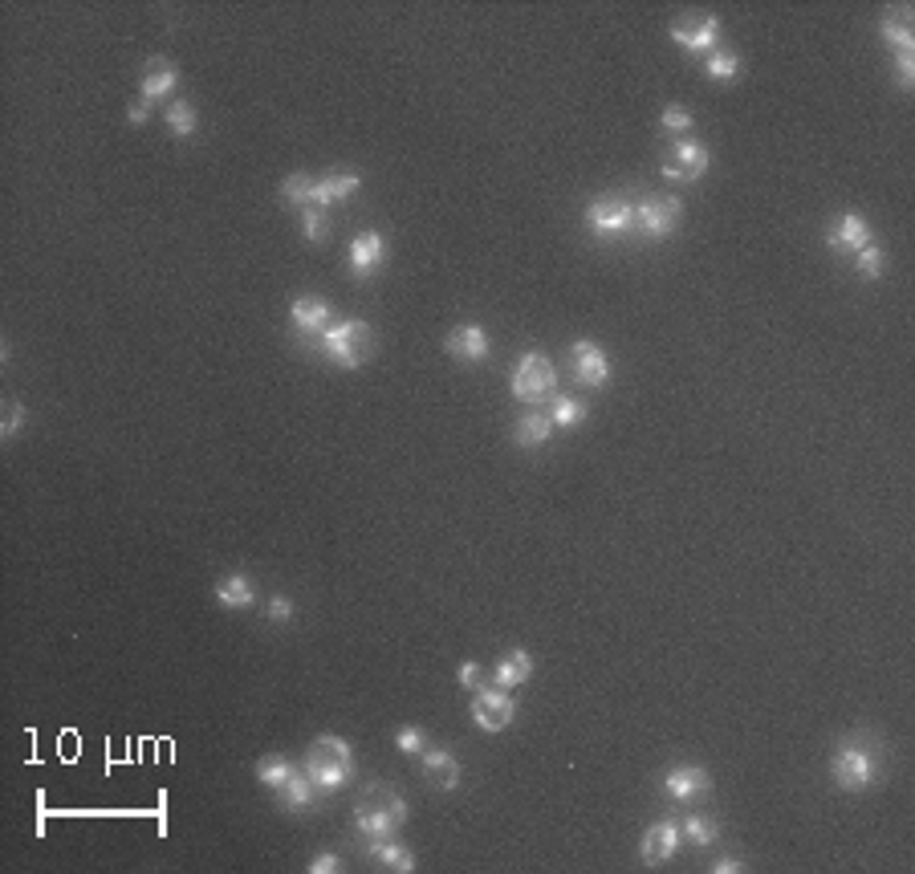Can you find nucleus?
<instances>
[{"instance_id":"nucleus-1","label":"nucleus","mask_w":915,"mask_h":874,"mask_svg":"<svg viewBox=\"0 0 915 874\" xmlns=\"http://www.w3.org/2000/svg\"><path fill=\"white\" fill-rule=\"evenodd\" d=\"M407 822V801L399 789L391 785H366L358 805H354V826L366 842H383V838H395V830Z\"/></svg>"},{"instance_id":"nucleus-2","label":"nucleus","mask_w":915,"mask_h":874,"mask_svg":"<svg viewBox=\"0 0 915 874\" xmlns=\"http://www.w3.org/2000/svg\"><path fill=\"white\" fill-rule=\"evenodd\" d=\"M301 773L318 785V793H338V789H346L350 777H354V748H350V740H342V736H334V732L318 736L310 748H305Z\"/></svg>"},{"instance_id":"nucleus-3","label":"nucleus","mask_w":915,"mask_h":874,"mask_svg":"<svg viewBox=\"0 0 915 874\" xmlns=\"http://www.w3.org/2000/svg\"><path fill=\"white\" fill-rule=\"evenodd\" d=\"M879 748L863 736H846L834 757H830V777L842 793H867L875 781H879Z\"/></svg>"},{"instance_id":"nucleus-4","label":"nucleus","mask_w":915,"mask_h":874,"mask_svg":"<svg viewBox=\"0 0 915 874\" xmlns=\"http://www.w3.org/2000/svg\"><path fill=\"white\" fill-rule=\"evenodd\" d=\"M509 391L517 403L525 407H537V403H549L558 395V370L549 362V354L541 350H529L513 362V374H509Z\"/></svg>"},{"instance_id":"nucleus-5","label":"nucleus","mask_w":915,"mask_h":874,"mask_svg":"<svg viewBox=\"0 0 915 874\" xmlns=\"http://www.w3.org/2000/svg\"><path fill=\"white\" fill-rule=\"evenodd\" d=\"M318 350H322L338 370H358L366 358H371V326L358 322V318H342V322H334V326L322 334Z\"/></svg>"},{"instance_id":"nucleus-6","label":"nucleus","mask_w":915,"mask_h":874,"mask_svg":"<svg viewBox=\"0 0 915 874\" xmlns=\"http://www.w3.org/2000/svg\"><path fill=\"white\" fill-rule=\"evenodd\" d=\"M586 228L598 240H619V236L635 232V204L627 196H598L586 208Z\"/></svg>"},{"instance_id":"nucleus-7","label":"nucleus","mask_w":915,"mask_h":874,"mask_svg":"<svg viewBox=\"0 0 915 874\" xmlns=\"http://www.w3.org/2000/svg\"><path fill=\"white\" fill-rule=\"evenodd\" d=\"M680 216H684V204L676 196H647L635 204V232L643 240H667L680 228Z\"/></svg>"},{"instance_id":"nucleus-8","label":"nucleus","mask_w":915,"mask_h":874,"mask_svg":"<svg viewBox=\"0 0 915 874\" xmlns=\"http://www.w3.org/2000/svg\"><path fill=\"white\" fill-rule=\"evenodd\" d=\"M468 712H472L476 728H484V732H501V728L513 724L517 704H513L509 688H497V683H480V688L472 692V700H468Z\"/></svg>"},{"instance_id":"nucleus-9","label":"nucleus","mask_w":915,"mask_h":874,"mask_svg":"<svg viewBox=\"0 0 915 874\" xmlns=\"http://www.w3.org/2000/svg\"><path fill=\"white\" fill-rule=\"evenodd\" d=\"M704 171H708V147L688 139V135L671 143L663 163H659V175L671 179V183H696Z\"/></svg>"},{"instance_id":"nucleus-10","label":"nucleus","mask_w":915,"mask_h":874,"mask_svg":"<svg viewBox=\"0 0 915 874\" xmlns=\"http://www.w3.org/2000/svg\"><path fill=\"white\" fill-rule=\"evenodd\" d=\"M671 41L680 49H688L692 57H708L716 53V41H720V21L708 17V13H684L671 21Z\"/></svg>"},{"instance_id":"nucleus-11","label":"nucleus","mask_w":915,"mask_h":874,"mask_svg":"<svg viewBox=\"0 0 915 874\" xmlns=\"http://www.w3.org/2000/svg\"><path fill=\"white\" fill-rule=\"evenodd\" d=\"M289 322H293V334H301L305 342H322V334L334 326V305L318 293H305L289 305Z\"/></svg>"},{"instance_id":"nucleus-12","label":"nucleus","mask_w":915,"mask_h":874,"mask_svg":"<svg viewBox=\"0 0 915 874\" xmlns=\"http://www.w3.org/2000/svg\"><path fill=\"white\" fill-rule=\"evenodd\" d=\"M570 374H574V383H578V387L598 391V387H606V379H610V358L602 354V346H598V342L578 338V342L570 346Z\"/></svg>"},{"instance_id":"nucleus-13","label":"nucleus","mask_w":915,"mask_h":874,"mask_svg":"<svg viewBox=\"0 0 915 874\" xmlns=\"http://www.w3.org/2000/svg\"><path fill=\"white\" fill-rule=\"evenodd\" d=\"M680 846H684L680 822L676 818H659V822L647 826V834L639 842V858H643V866H663L667 858H676Z\"/></svg>"},{"instance_id":"nucleus-14","label":"nucleus","mask_w":915,"mask_h":874,"mask_svg":"<svg viewBox=\"0 0 915 874\" xmlns=\"http://www.w3.org/2000/svg\"><path fill=\"white\" fill-rule=\"evenodd\" d=\"M387 261V240L383 232H358L350 240V273L358 281H371V273H379Z\"/></svg>"},{"instance_id":"nucleus-15","label":"nucleus","mask_w":915,"mask_h":874,"mask_svg":"<svg viewBox=\"0 0 915 874\" xmlns=\"http://www.w3.org/2000/svg\"><path fill=\"white\" fill-rule=\"evenodd\" d=\"M826 244L834 248L838 257H854V253H863L867 244H875V232H871V224H867L859 212H846V216L830 228Z\"/></svg>"},{"instance_id":"nucleus-16","label":"nucleus","mask_w":915,"mask_h":874,"mask_svg":"<svg viewBox=\"0 0 915 874\" xmlns=\"http://www.w3.org/2000/svg\"><path fill=\"white\" fill-rule=\"evenodd\" d=\"M663 789L671 801H700L712 793V773L704 765H676L663 777Z\"/></svg>"},{"instance_id":"nucleus-17","label":"nucleus","mask_w":915,"mask_h":874,"mask_svg":"<svg viewBox=\"0 0 915 874\" xmlns=\"http://www.w3.org/2000/svg\"><path fill=\"white\" fill-rule=\"evenodd\" d=\"M362 187V175L358 171H326L322 179H314V200L310 208H334V204H346L354 192Z\"/></svg>"},{"instance_id":"nucleus-18","label":"nucleus","mask_w":915,"mask_h":874,"mask_svg":"<svg viewBox=\"0 0 915 874\" xmlns=\"http://www.w3.org/2000/svg\"><path fill=\"white\" fill-rule=\"evenodd\" d=\"M444 350H448L456 362H484V358H488V350H493V342H488L484 326L468 322V326H456V330H448V338H444Z\"/></svg>"},{"instance_id":"nucleus-19","label":"nucleus","mask_w":915,"mask_h":874,"mask_svg":"<svg viewBox=\"0 0 915 874\" xmlns=\"http://www.w3.org/2000/svg\"><path fill=\"white\" fill-rule=\"evenodd\" d=\"M419 761H423V777L432 781L436 789H444V793H452L460 785V777H464L460 761L448 753V748H432V744H427L423 753H419Z\"/></svg>"},{"instance_id":"nucleus-20","label":"nucleus","mask_w":915,"mask_h":874,"mask_svg":"<svg viewBox=\"0 0 915 874\" xmlns=\"http://www.w3.org/2000/svg\"><path fill=\"white\" fill-rule=\"evenodd\" d=\"M175 86H179V70L171 66L167 57H151L147 66H143V78H139V98H147V102H163Z\"/></svg>"},{"instance_id":"nucleus-21","label":"nucleus","mask_w":915,"mask_h":874,"mask_svg":"<svg viewBox=\"0 0 915 874\" xmlns=\"http://www.w3.org/2000/svg\"><path fill=\"white\" fill-rule=\"evenodd\" d=\"M549 435H554V419H549V411H525L521 419H517V427H513V444L517 448H541Z\"/></svg>"},{"instance_id":"nucleus-22","label":"nucleus","mask_w":915,"mask_h":874,"mask_svg":"<svg viewBox=\"0 0 915 874\" xmlns=\"http://www.w3.org/2000/svg\"><path fill=\"white\" fill-rule=\"evenodd\" d=\"M529 675H533V655L525 647H517L501 663H493V683L497 688H521V683H529Z\"/></svg>"},{"instance_id":"nucleus-23","label":"nucleus","mask_w":915,"mask_h":874,"mask_svg":"<svg viewBox=\"0 0 915 874\" xmlns=\"http://www.w3.org/2000/svg\"><path fill=\"white\" fill-rule=\"evenodd\" d=\"M216 602H220L224 610H249V606L257 602V586H253V578H244V574H228V578H220V582H216Z\"/></svg>"},{"instance_id":"nucleus-24","label":"nucleus","mask_w":915,"mask_h":874,"mask_svg":"<svg viewBox=\"0 0 915 874\" xmlns=\"http://www.w3.org/2000/svg\"><path fill=\"white\" fill-rule=\"evenodd\" d=\"M366 858H375L379 870H395V874H411V870H415V854H411L407 846H399L395 838L366 842Z\"/></svg>"},{"instance_id":"nucleus-25","label":"nucleus","mask_w":915,"mask_h":874,"mask_svg":"<svg viewBox=\"0 0 915 874\" xmlns=\"http://www.w3.org/2000/svg\"><path fill=\"white\" fill-rule=\"evenodd\" d=\"M277 793H281V805L289 809V814H310L314 801H318V785L305 773H293Z\"/></svg>"},{"instance_id":"nucleus-26","label":"nucleus","mask_w":915,"mask_h":874,"mask_svg":"<svg viewBox=\"0 0 915 874\" xmlns=\"http://www.w3.org/2000/svg\"><path fill=\"white\" fill-rule=\"evenodd\" d=\"M167 131L175 135V139H192L196 131H200V114H196V106L192 102H183V98H175V102H167Z\"/></svg>"},{"instance_id":"nucleus-27","label":"nucleus","mask_w":915,"mask_h":874,"mask_svg":"<svg viewBox=\"0 0 915 874\" xmlns=\"http://www.w3.org/2000/svg\"><path fill=\"white\" fill-rule=\"evenodd\" d=\"M883 41L895 45V53H915V33H911V9H899V17H883L879 25Z\"/></svg>"},{"instance_id":"nucleus-28","label":"nucleus","mask_w":915,"mask_h":874,"mask_svg":"<svg viewBox=\"0 0 915 874\" xmlns=\"http://www.w3.org/2000/svg\"><path fill=\"white\" fill-rule=\"evenodd\" d=\"M310 200H314V175H305V171H293V175H285L281 179V204H289V208H310Z\"/></svg>"},{"instance_id":"nucleus-29","label":"nucleus","mask_w":915,"mask_h":874,"mask_svg":"<svg viewBox=\"0 0 915 874\" xmlns=\"http://www.w3.org/2000/svg\"><path fill=\"white\" fill-rule=\"evenodd\" d=\"M680 834H684V842L688 846H712L716 838H720V822L716 818H708V814H688L684 822H680Z\"/></svg>"},{"instance_id":"nucleus-30","label":"nucleus","mask_w":915,"mask_h":874,"mask_svg":"<svg viewBox=\"0 0 915 874\" xmlns=\"http://www.w3.org/2000/svg\"><path fill=\"white\" fill-rule=\"evenodd\" d=\"M253 773H257V781H261L265 789H281V785H285L297 769H293V761H289V757L269 753V757H261V761H257V769H253Z\"/></svg>"},{"instance_id":"nucleus-31","label":"nucleus","mask_w":915,"mask_h":874,"mask_svg":"<svg viewBox=\"0 0 915 874\" xmlns=\"http://www.w3.org/2000/svg\"><path fill=\"white\" fill-rule=\"evenodd\" d=\"M586 415H590V407H582L574 395H554L549 399V419H554V427H578Z\"/></svg>"},{"instance_id":"nucleus-32","label":"nucleus","mask_w":915,"mask_h":874,"mask_svg":"<svg viewBox=\"0 0 915 874\" xmlns=\"http://www.w3.org/2000/svg\"><path fill=\"white\" fill-rule=\"evenodd\" d=\"M704 70H708V78H716V82H737V74H741V57L728 53V49H716V53L704 57Z\"/></svg>"},{"instance_id":"nucleus-33","label":"nucleus","mask_w":915,"mask_h":874,"mask_svg":"<svg viewBox=\"0 0 915 874\" xmlns=\"http://www.w3.org/2000/svg\"><path fill=\"white\" fill-rule=\"evenodd\" d=\"M854 269H859V277H867V281H879L887 273V253L879 244H867L863 253H854Z\"/></svg>"},{"instance_id":"nucleus-34","label":"nucleus","mask_w":915,"mask_h":874,"mask_svg":"<svg viewBox=\"0 0 915 874\" xmlns=\"http://www.w3.org/2000/svg\"><path fill=\"white\" fill-rule=\"evenodd\" d=\"M330 228H334V224H330V212H326V208H305V212H301V236L310 240V244L326 240Z\"/></svg>"},{"instance_id":"nucleus-35","label":"nucleus","mask_w":915,"mask_h":874,"mask_svg":"<svg viewBox=\"0 0 915 874\" xmlns=\"http://www.w3.org/2000/svg\"><path fill=\"white\" fill-rule=\"evenodd\" d=\"M659 122H663V131H671V135H688L696 118H692V110L684 102H667L663 114H659Z\"/></svg>"},{"instance_id":"nucleus-36","label":"nucleus","mask_w":915,"mask_h":874,"mask_svg":"<svg viewBox=\"0 0 915 874\" xmlns=\"http://www.w3.org/2000/svg\"><path fill=\"white\" fill-rule=\"evenodd\" d=\"M25 407L17 403V399H9L5 403V415H0V440H5V444H13L17 440V435H21V427H25Z\"/></svg>"},{"instance_id":"nucleus-37","label":"nucleus","mask_w":915,"mask_h":874,"mask_svg":"<svg viewBox=\"0 0 915 874\" xmlns=\"http://www.w3.org/2000/svg\"><path fill=\"white\" fill-rule=\"evenodd\" d=\"M395 744H399V753L419 757L423 748H427V732L419 724H403V728H395Z\"/></svg>"},{"instance_id":"nucleus-38","label":"nucleus","mask_w":915,"mask_h":874,"mask_svg":"<svg viewBox=\"0 0 915 874\" xmlns=\"http://www.w3.org/2000/svg\"><path fill=\"white\" fill-rule=\"evenodd\" d=\"M895 78L899 90H915V53H895Z\"/></svg>"},{"instance_id":"nucleus-39","label":"nucleus","mask_w":915,"mask_h":874,"mask_svg":"<svg viewBox=\"0 0 915 874\" xmlns=\"http://www.w3.org/2000/svg\"><path fill=\"white\" fill-rule=\"evenodd\" d=\"M265 614H269V622H289V618H293V602H289L285 594H273V598L265 602Z\"/></svg>"},{"instance_id":"nucleus-40","label":"nucleus","mask_w":915,"mask_h":874,"mask_svg":"<svg viewBox=\"0 0 915 874\" xmlns=\"http://www.w3.org/2000/svg\"><path fill=\"white\" fill-rule=\"evenodd\" d=\"M456 679H460V688H468V692H476L480 688V663H460V671H456Z\"/></svg>"},{"instance_id":"nucleus-41","label":"nucleus","mask_w":915,"mask_h":874,"mask_svg":"<svg viewBox=\"0 0 915 874\" xmlns=\"http://www.w3.org/2000/svg\"><path fill=\"white\" fill-rule=\"evenodd\" d=\"M334 870H342V862H338V854H330V850H322V854H314V862H310V874H334Z\"/></svg>"},{"instance_id":"nucleus-42","label":"nucleus","mask_w":915,"mask_h":874,"mask_svg":"<svg viewBox=\"0 0 915 874\" xmlns=\"http://www.w3.org/2000/svg\"><path fill=\"white\" fill-rule=\"evenodd\" d=\"M151 110H155V102L139 98V102H131V106H127V122H131V127H143V122L151 118Z\"/></svg>"},{"instance_id":"nucleus-43","label":"nucleus","mask_w":915,"mask_h":874,"mask_svg":"<svg viewBox=\"0 0 915 874\" xmlns=\"http://www.w3.org/2000/svg\"><path fill=\"white\" fill-rule=\"evenodd\" d=\"M708 870H712V874H737V870H745V866H741V858H732V854H724V858L708 862Z\"/></svg>"}]
</instances>
